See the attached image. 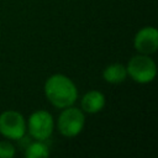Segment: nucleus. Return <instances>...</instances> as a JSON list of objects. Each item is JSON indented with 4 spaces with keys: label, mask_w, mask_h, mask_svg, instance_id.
<instances>
[{
    "label": "nucleus",
    "mask_w": 158,
    "mask_h": 158,
    "mask_svg": "<svg viewBox=\"0 0 158 158\" xmlns=\"http://www.w3.org/2000/svg\"><path fill=\"white\" fill-rule=\"evenodd\" d=\"M44 95L54 107L64 109L77 101L78 89L69 77L53 74L44 83Z\"/></svg>",
    "instance_id": "f257e3e1"
},
{
    "label": "nucleus",
    "mask_w": 158,
    "mask_h": 158,
    "mask_svg": "<svg viewBox=\"0 0 158 158\" xmlns=\"http://www.w3.org/2000/svg\"><path fill=\"white\" fill-rule=\"evenodd\" d=\"M126 70L132 80L139 84L151 83L157 75V65L148 54L133 56L128 60Z\"/></svg>",
    "instance_id": "f03ea898"
},
{
    "label": "nucleus",
    "mask_w": 158,
    "mask_h": 158,
    "mask_svg": "<svg viewBox=\"0 0 158 158\" xmlns=\"http://www.w3.org/2000/svg\"><path fill=\"white\" fill-rule=\"evenodd\" d=\"M85 125V116L84 112L73 106L64 107L63 111L59 114L57 121V128L64 137H75L79 135Z\"/></svg>",
    "instance_id": "7ed1b4c3"
},
{
    "label": "nucleus",
    "mask_w": 158,
    "mask_h": 158,
    "mask_svg": "<svg viewBox=\"0 0 158 158\" xmlns=\"http://www.w3.org/2000/svg\"><path fill=\"white\" fill-rule=\"evenodd\" d=\"M0 133L9 139H21L26 133V121L22 114L6 110L0 115Z\"/></svg>",
    "instance_id": "20e7f679"
},
{
    "label": "nucleus",
    "mask_w": 158,
    "mask_h": 158,
    "mask_svg": "<svg viewBox=\"0 0 158 158\" xmlns=\"http://www.w3.org/2000/svg\"><path fill=\"white\" fill-rule=\"evenodd\" d=\"M27 128L32 138L37 141H46L51 137L54 128L53 117L46 110H37L30 115Z\"/></svg>",
    "instance_id": "39448f33"
},
{
    "label": "nucleus",
    "mask_w": 158,
    "mask_h": 158,
    "mask_svg": "<svg viewBox=\"0 0 158 158\" xmlns=\"http://www.w3.org/2000/svg\"><path fill=\"white\" fill-rule=\"evenodd\" d=\"M133 47L141 54H152L158 48V31L153 26L138 30L133 38Z\"/></svg>",
    "instance_id": "423d86ee"
},
{
    "label": "nucleus",
    "mask_w": 158,
    "mask_h": 158,
    "mask_svg": "<svg viewBox=\"0 0 158 158\" xmlns=\"http://www.w3.org/2000/svg\"><path fill=\"white\" fill-rule=\"evenodd\" d=\"M105 95L99 90H90L84 94L80 101L81 111L86 114H96L105 106Z\"/></svg>",
    "instance_id": "0eeeda50"
},
{
    "label": "nucleus",
    "mask_w": 158,
    "mask_h": 158,
    "mask_svg": "<svg viewBox=\"0 0 158 158\" xmlns=\"http://www.w3.org/2000/svg\"><path fill=\"white\" fill-rule=\"evenodd\" d=\"M102 78L105 81L111 83V84H120L126 80L127 78V70L126 67L121 63H112L109 64L104 72H102Z\"/></svg>",
    "instance_id": "6e6552de"
},
{
    "label": "nucleus",
    "mask_w": 158,
    "mask_h": 158,
    "mask_svg": "<svg viewBox=\"0 0 158 158\" xmlns=\"http://www.w3.org/2000/svg\"><path fill=\"white\" fill-rule=\"evenodd\" d=\"M26 158H46L49 156V149L43 141H37L30 143L25 149Z\"/></svg>",
    "instance_id": "1a4fd4ad"
},
{
    "label": "nucleus",
    "mask_w": 158,
    "mask_h": 158,
    "mask_svg": "<svg viewBox=\"0 0 158 158\" xmlns=\"http://www.w3.org/2000/svg\"><path fill=\"white\" fill-rule=\"evenodd\" d=\"M16 149L9 141H0V158H12Z\"/></svg>",
    "instance_id": "9d476101"
}]
</instances>
